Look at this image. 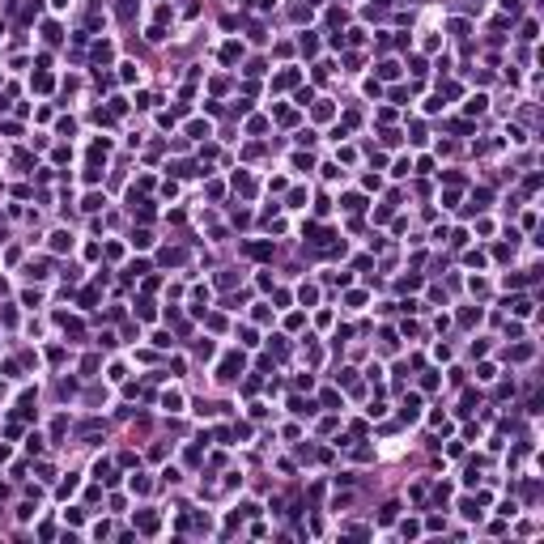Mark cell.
Listing matches in <instances>:
<instances>
[{
	"instance_id": "8992f818",
	"label": "cell",
	"mask_w": 544,
	"mask_h": 544,
	"mask_svg": "<svg viewBox=\"0 0 544 544\" xmlns=\"http://www.w3.org/2000/svg\"><path fill=\"white\" fill-rule=\"evenodd\" d=\"M485 102H489V98H485V94H476V98L468 102V115H480V111H485Z\"/></svg>"
},
{
	"instance_id": "9c48e42d",
	"label": "cell",
	"mask_w": 544,
	"mask_h": 544,
	"mask_svg": "<svg viewBox=\"0 0 544 544\" xmlns=\"http://www.w3.org/2000/svg\"><path fill=\"white\" fill-rule=\"evenodd\" d=\"M417 408H421V400H417V395H408V400H404V417H408V421L417 417Z\"/></svg>"
},
{
	"instance_id": "7a4b0ae2",
	"label": "cell",
	"mask_w": 544,
	"mask_h": 544,
	"mask_svg": "<svg viewBox=\"0 0 544 544\" xmlns=\"http://www.w3.org/2000/svg\"><path fill=\"white\" fill-rule=\"evenodd\" d=\"M247 255L251 259H268L272 255V243H247Z\"/></svg>"
},
{
	"instance_id": "4fadbf2b",
	"label": "cell",
	"mask_w": 544,
	"mask_h": 544,
	"mask_svg": "<svg viewBox=\"0 0 544 544\" xmlns=\"http://www.w3.org/2000/svg\"><path fill=\"white\" fill-rule=\"evenodd\" d=\"M132 17V0H119V22H128Z\"/></svg>"
},
{
	"instance_id": "3957f363",
	"label": "cell",
	"mask_w": 544,
	"mask_h": 544,
	"mask_svg": "<svg viewBox=\"0 0 544 544\" xmlns=\"http://www.w3.org/2000/svg\"><path fill=\"white\" fill-rule=\"evenodd\" d=\"M162 408H166V413H179V408H183V395H179V391H166V395H162Z\"/></svg>"
},
{
	"instance_id": "6da1fadb",
	"label": "cell",
	"mask_w": 544,
	"mask_h": 544,
	"mask_svg": "<svg viewBox=\"0 0 544 544\" xmlns=\"http://www.w3.org/2000/svg\"><path fill=\"white\" fill-rule=\"evenodd\" d=\"M238 370H243V357H225V362H221V370H217V378L234 383V378H238Z\"/></svg>"
},
{
	"instance_id": "8fae6325",
	"label": "cell",
	"mask_w": 544,
	"mask_h": 544,
	"mask_svg": "<svg viewBox=\"0 0 544 544\" xmlns=\"http://www.w3.org/2000/svg\"><path fill=\"white\" fill-rule=\"evenodd\" d=\"M510 357H514V362H527V357H532V344H519V349H514Z\"/></svg>"
},
{
	"instance_id": "277c9868",
	"label": "cell",
	"mask_w": 544,
	"mask_h": 544,
	"mask_svg": "<svg viewBox=\"0 0 544 544\" xmlns=\"http://www.w3.org/2000/svg\"><path fill=\"white\" fill-rule=\"evenodd\" d=\"M51 247H55V251H68V247H73V234H64V230H55V234H51Z\"/></svg>"
},
{
	"instance_id": "ba28073f",
	"label": "cell",
	"mask_w": 544,
	"mask_h": 544,
	"mask_svg": "<svg viewBox=\"0 0 544 544\" xmlns=\"http://www.w3.org/2000/svg\"><path fill=\"white\" fill-rule=\"evenodd\" d=\"M395 510H400V506H395V502H387L383 510H378V523H391V519H395Z\"/></svg>"
},
{
	"instance_id": "52a82bcc",
	"label": "cell",
	"mask_w": 544,
	"mask_h": 544,
	"mask_svg": "<svg viewBox=\"0 0 544 544\" xmlns=\"http://www.w3.org/2000/svg\"><path fill=\"white\" fill-rule=\"evenodd\" d=\"M510 310H514V315H532V302H527V298H514Z\"/></svg>"
},
{
	"instance_id": "30bf717a",
	"label": "cell",
	"mask_w": 544,
	"mask_h": 544,
	"mask_svg": "<svg viewBox=\"0 0 544 544\" xmlns=\"http://www.w3.org/2000/svg\"><path fill=\"white\" fill-rule=\"evenodd\" d=\"M132 243H136V247H149L153 234H149V230H136V234H132Z\"/></svg>"
},
{
	"instance_id": "7c38bea8",
	"label": "cell",
	"mask_w": 544,
	"mask_h": 544,
	"mask_svg": "<svg viewBox=\"0 0 544 544\" xmlns=\"http://www.w3.org/2000/svg\"><path fill=\"white\" fill-rule=\"evenodd\" d=\"M362 204H366V200H362V196H344V209H349V213H357V209H362Z\"/></svg>"
},
{
	"instance_id": "5bb4252c",
	"label": "cell",
	"mask_w": 544,
	"mask_h": 544,
	"mask_svg": "<svg viewBox=\"0 0 544 544\" xmlns=\"http://www.w3.org/2000/svg\"><path fill=\"white\" fill-rule=\"evenodd\" d=\"M502 9L510 13V17H519V9H523V4H519V0H502Z\"/></svg>"
},
{
	"instance_id": "5b68a950",
	"label": "cell",
	"mask_w": 544,
	"mask_h": 544,
	"mask_svg": "<svg viewBox=\"0 0 544 544\" xmlns=\"http://www.w3.org/2000/svg\"><path fill=\"white\" fill-rule=\"evenodd\" d=\"M238 55H243V47H238V43H225V51H221V60H225V64H234Z\"/></svg>"
}]
</instances>
